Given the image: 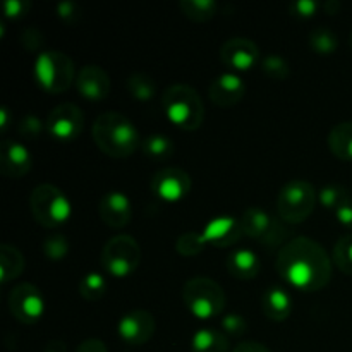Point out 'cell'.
Instances as JSON below:
<instances>
[{"instance_id": "d6986e66", "label": "cell", "mask_w": 352, "mask_h": 352, "mask_svg": "<svg viewBox=\"0 0 352 352\" xmlns=\"http://www.w3.org/2000/svg\"><path fill=\"white\" fill-rule=\"evenodd\" d=\"M261 311L272 322H284L292 311L291 294L280 285L268 287L261 296Z\"/></svg>"}, {"instance_id": "8d00e7d4", "label": "cell", "mask_w": 352, "mask_h": 352, "mask_svg": "<svg viewBox=\"0 0 352 352\" xmlns=\"http://www.w3.org/2000/svg\"><path fill=\"white\" fill-rule=\"evenodd\" d=\"M57 14L62 21L69 24H74L81 19V10H79L78 3L71 2V0H65L57 6Z\"/></svg>"}, {"instance_id": "83f0119b", "label": "cell", "mask_w": 352, "mask_h": 352, "mask_svg": "<svg viewBox=\"0 0 352 352\" xmlns=\"http://www.w3.org/2000/svg\"><path fill=\"white\" fill-rule=\"evenodd\" d=\"M309 47L320 55H332L339 47V38L330 28H316L309 33Z\"/></svg>"}, {"instance_id": "6da1fadb", "label": "cell", "mask_w": 352, "mask_h": 352, "mask_svg": "<svg viewBox=\"0 0 352 352\" xmlns=\"http://www.w3.org/2000/svg\"><path fill=\"white\" fill-rule=\"evenodd\" d=\"M278 275L299 291H320L332 280V261L325 248L299 236L285 243L275 261Z\"/></svg>"}, {"instance_id": "f546056e", "label": "cell", "mask_w": 352, "mask_h": 352, "mask_svg": "<svg viewBox=\"0 0 352 352\" xmlns=\"http://www.w3.org/2000/svg\"><path fill=\"white\" fill-rule=\"evenodd\" d=\"M261 65V71L267 78L275 79V81H284L291 76V64L285 60L282 55L277 54H270V55H265L260 62Z\"/></svg>"}, {"instance_id": "4316f807", "label": "cell", "mask_w": 352, "mask_h": 352, "mask_svg": "<svg viewBox=\"0 0 352 352\" xmlns=\"http://www.w3.org/2000/svg\"><path fill=\"white\" fill-rule=\"evenodd\" d=\"M127 89H129L131 96L140 102H148L157 93V86L151 76L144 74V72H134L127 79Z\"/></svg>"}, {"instance_id": "f6af8a7d", "label": "cell", "mask_w": 352, "mask_h": 352, "mask_svg": "<svg viewBox=\"0 0 352 352\" xmlns=\"http://www.w3.org/2000/svg\"><path fill=\"white\" fill-rule=\"evenodd\" d=\"M349 47H351V50H352V31H351V34H349Z\"/></svg>"}, {"instance_id": "ac0fdd59", "label": "cell", "mask_w": 352, "mask_h": 352, "mask_svg": "<svg viewBox=\"0 0 352 352\" xmlns=\"http://www.w3.org/2000/svg\"><path fill=\"white\" fill-rule=\"evenodd\" d=\"M201 236L206 246L210 244V246L227 248L241 239L243 229H241L239 220L234 217H217L212 222L206 223L205 229L201 230Z\"/></svg>"}, {"instance_id": "8992f818", "label": "cell", "mask_w": 352, "mask_h": 352, "mask_svg": "<svg viewBox=\"0 0 352 352\" xmlns=\"http://www.w3.org/2000/svg\"><path fill=\"white\" fill-rule=\"evenodd\" d=\"M34 76L38 85L48 93H64L78 78L72 58L57 50L41 52L38 55L34 62Z\"/></svg>"}, {"instance_id": "1f68e13d", "label": "cell", "mask_w": 352, "mask_h": 352, "mask_svg": "<svg viewBox=\"0 0 352 352\" xmlns=\"http://www.w3.org/2000/svg\"><path fill=\"white\" fill-rule=\"evenodd\" d=\"M333 263L340 272L352 277V234H346L337 241L333 248Z\"/></svg>"}, {"instance_id": "7402d4cb", "label": "cell", "mask_w": 352, "mask_h": 352, "mask_svg": "<svg viewBox=\"0 0 352 352\" xmlns=\"http://www.w3.org/2000/svg\"><path fill=\"white\" fill-rule=\"evenodd\" d=\"M329 148L337 158L352 162V120L339 122L329 134Z\"/></svg>"}, {"instance_id": "5bb4252c", "label": "cell", "mask_w": 352, "mask_h": 352, "mask_svg": "<svg viewBox=\"0 0 352 352\" xmlns=\"http://www.w3.org/2000/svg\"><path fill=\"white\" fill-rule=\"evenodd\" d=\"M33 158L26 144L21 141L3 140L0 146V172L6 177L19 179L31 170Z\"/></svg>"}, {"instance_id": "7a4b0ae2", "label": "cell", "mask_w": 352, "mask_h": 352, "mask_svg": "<svg viewBox=\"0 0 352 352\" xmlns=\"http://www.w3.org/2000/svg\"><path fill=\"white\" fill-rule=\"evenodd\" d=\"M91 136L96 146L112 158L131 157L143 141L140 131L120 112H103L95 119Z\"/></svg>"}, {"instance_id": "484cf974", "label": "cell", "mask_w": 352, "mask_h": 352, "mask_svg": "<svg viewBox=\"0 0 352 352\" xmlns=\"http://www.w3.org/2000/svg\"><path fill=\"white\" fill-rule=\"evenodd\" d=\"M179 7L186 17L196 23H206L217 14V3L213 0H181Z\"/></svg>"}, {"instance_id": "9c48e42d", "label": "cell", "mask_w": 352, "mask_h": 352, "mask_svg": "<svg viewBox=\"0 0 352 352\" xmlns=\"http://www.w3.org/2000/svg\"><path fill=\"white\" fill-rule=\"evenodd\" d=\"M7 305H9L10 315L17 322L26 323V325L38 322L45 311L43 294H41V291L36 285L28 284V282L16 285L9 292Z\"/></svg>"}, {"instance_id": "277c9868", "label": "cell", "mask_w": 352, "mask_h": 352, "mask_svg": "<svg viewBox=\"0 0 352 352\" xmlns=\"http://www.w3.org/2000/svg\"><path fill=\"white\" fill-rule=\"evenodd\" d=\"M182 301L191 315L199 320H212L222 315L226 308V292L222 285L208 277L189 278L182 287Z\"/></svg>"}, {"instance_id": "7bdbcfd3", "label": "cell", "mask_w": 352, "mask_h": 352, "mask_svg": "<svg viewBox=\"0 0 352 352\" xmlns=\"http://www.w3.org/2000/svg\"><path fill=\"white\" fill-rule=\"evenodd\" d=\"M43 352H67V346L62 340H52L45 346Z\"/></svg>"}, {"instance_id": "9a60e30c", "label": "cell", "mask_w": 352, "mask_h": 352, "mask_svg": "<svg viewBox=\"0 0 352 352\" xmlns=\"http://www.w3.org/2000/svg\"><path fill=\"white\" fill-rule=\"evenodd\" d=\"M244 95H246V86L236 72H223L217 76L208 86L210 100L222 109L237 105Z\"/></svg>"}, {"instance_id": "d4e9b609", "label": "cell", "mask_w": 352, "mask_h": 352, "mask_svg": "<svg viewBox=\"0 0 352 352\" xmlns=\"http://www.w3.org/2000/svg\"><path fill=\"white\" fill-rule=\"evenodd\" d=\"M141 150L151 160H167L174 155V141L165 134H150L141 143Z\"/></svg>"}, {"instance_id": "cb8c5ba5", "label": "cell", "mask_w": 352, "mask_h": 352, "mask_svg": "<svg viewBox=\"0 0 352 352\" xmlns=\"http://www.w3.org/2000/svg\"><path fill=\"white\" fill-rule=\"evenodd\" d=\"M24 270V256L12 244L0 246V280L2 284L19 277Z\"/></svg>"}, {"instance_id": "d590c367", "label": "cell", "mask_w": 352, "mask_h": 352, "mask_svg": "<svg viewBox=\"0 0 352 352\" xmlns=\"http://www.w3.org/2000/svg\"><path fill=\"white\" fill-rule=\"evenodd\" d=\"M43 131V122L36 116H26L19 122V134L23 140H36Z\"/></svg>"}, {"instance_id": "4dcf8cb0", "label": "cell", "mask_w": 352, "mask_h": 352, "mask_svg": "<svg viewBox=\"0 0 352 352\" xmlns=\"http://www.w3.org/2000/svg\"><path fill=\"white\" fill-rule=\"evenodd\" d=\"M41 251L52 261L64 260L69 254V239L64 234H50V236H47L43 239Z\"/></svg>"}, {"instance_id": "836d02e7", "label": "cell", "mask_w": 352, "mask_h": 352, "mask_svg": "<svg viewBox=\"0 0 352 352\" xmlns=\"http://www.w3.org/2000/svg\"><path fill=\"white\" fill-rule=\"evenodd\" d=\"M205 241H203L201 232H186L175 243V250L181 253L182 256H195V254L201 253L205 248Z\"/></svg>"}, {"instance_id": "60d3db41", "label": "cell", "mask_w": 352, "mask_h": 352, "mask_svg": "<svg viewBox=\"0 0 352 352\" xmlns=\"http://www.w3.org/2000/svg\"><path fill=\"white\" fill-rule=\"evenodd\" d=\"M76 352H109V351H107V346L103 344V340L88 339L85 340V342L79 344Z\"/></svg>"}, {"instance_id": "ee69618b", "label": "cell", "mask_w": 352, "mask_h": 352, "mask_svg": "<svg viewBox=\"0 0 352 352\" xmlns=\"http://www.w3.org/2000/svg\"><path fill=\"white\" fill-rule=\"evenodd\" d=\"M0 116H2V120H0V127H2V129H6V127H7V116H9V109H6V107H3V109L0 110Z\"/></svg>"}, {"instance_id": "74e56055", "label": "cell", "mask_w": 352, "mask_h": 352, "mask_svg": "<svg viewBox=\"0 0 352 352\" xmlns=\"http://www.w3.org/2000/svg\"><path fill=\"white\" fill-rule=\"evenodd\" d=\"M318 7L320 3L315 2V0H298V2H294L291 6V10L298 17H311L315 16Z\"/></svg>"}, {"instance_id": "e575fe53", "label": "cell", "mask_w": 352, "mask_h": 352, "mask_svg": "<svg viewBox=\"0 0 352 352\" xmlns=\"http://www.w3.org/2000/svg\"><path fill=\"white\" fill-rule=\"evenodd\" d=\"M222 329L227 336L241 337L248 330V322L244 316L237 315V313H230L222 318Z\"/></svg>"}, {"instance_id": "ba28073f", "label": "cell", "mask_w": 352, "mask_h": 352, "mask_svg": "<svg viewBox=\"0 0 352 352\" xmlns=\"http://www.w3.org/2000/svg\"><path fill=\"white\" fill-rule=\"evenodd\" d=\"M316 206V191L308 181L292 179L280 189L277 198V212L287 223H301Z\"/></svg>"}, {"instance_id": "2e32d148", "label": "cell", "mask_w": 352, "mask_h": 352, "mask_svg": "<svg viewBox=\"0 0 352 352\" xmlns=\"http://www.w3.org/2000/svg\"><path fill=\"white\" fill-rule=\"evenodd\" d=\"M76 88H78L79 95L85 96L86 100L100 102V100H105L110 95L112 82H110L105 69H102L100 65H85L78 72Z\"/></svg>"}, {"instance_id": "44dd1931", "label": "cell", "mask_w": 352, "mask_h": 352, "mask_svg": "<svg viewBox=\"0 0 352 352\" xmlns=\"http://www.w3.org/2000/svg\"><path fill=\"white\" fill-rule=\"evenodd\" d=\"M241 229H243V234H246L248 237H253V239H263L265 236L270 230L272 219L265 210L258 208V206H251L241 217Z\"/></svg>"}, {"instance_id": "ab89813d", "label": "cell", "mask_w": 352, "mask_h": 352, "mask_svg": "<svg viewBox=\"0 0 352 352\" xmlns=\"http://www.w3.org/2000/svg\"><path fill=\"white\" fill-rule=\"evenodd\" d=\"M336 217L342 226L352 227V196L336 210Z\"/></svg>"}, {"instance_id": "7c38bea8", "label": "cell", "mask_w": 352, "mask_h": 352, "mask_svg": "<svg viewBox=\"0 0 352 352\" xmlns=\"http://www.w3.org/2000/svg\"><path fill=\"white\" fill-rule=\"evenodd\" d=\"M220 60L232 71H250L261 62L256 43L248 38H230L220 47Z\"/></svg>"}, {"instance_id": "e0dca14e", "label": "cell", "mask_w": 352, "mask_h": 352, "mask_svg": "<svg viewBox=\"0 0 352 352\" xmlns=\"http://www.w3.org/2000/svg\"><path fill=\"white\" fill-rule=\"evenodd\" d=\"M98 215L105 226L112 227V229H122L131 222L133 206L124 192L109 191L100 199Z\"/></svg>"}, {"instance_id": "8fae6325", "label": "cell", "mask_w": 352, "mask_h": 352, "mask_svg": "<svg viewBox=\"0 0 352 352\" xmlns=\"http://www.w3.org/2000/svg\"><path fill=\"white\" fill-rule=\"evenodd\" d=\"M151 191L162 201H181L191 191V177L179 167H165L151 177Z\"/></svg>"}, {"instance_id": "d6a6232c", "label": "cell", "mask_w": 352, "mask_h": 352, "mask_svg": "<svg viewBox=\"0 0 352 352\" xmlns=\"http://www.w3.org/2000/svg\"><path fill=\"white\" fill-rule=\"evenodd\" d=\"M347 198H351V195L347 192L346 188L339 184H329L320 189L318 192L320 205L329 210H337Z\"/></svg>"}, {"instance_id": "b9f144b4", "label": "cell", "mask_w": 352, "mask_h": 352, "mask_svg": "<svg viewBox=\"0 0 352 352\" xmlns=\"http://www.w3.org/2000/svg\"><path fill=\"white\" fill-rule=\"evenodd\" d=\"M232 352H272L267 346L254 340H248V342H241Z\"/></svg>"}, {"instance_id": "f1b7e54d", "label": "cell", "mask_w": 352, "mask_h": 352, "mask_svg": "<svg viewBox=\"0 0 352 352\" xmlns=\"http://www.w3.org/2000/svg\"><path fill=\"white\" fill-rule=\"evenodd\" d=\"M79 292L86 301H98L107 292V280L98 272H89L79 280Z\"/></svg>"}, {"instance_id": "ffe728a7", "label": "cell", "mask_w": 352, "mask_h": 352, "mask_svg": "<svg viewBox=\"0 0 352 352\" xmlns=\"http://www.w3.org/2000/svg\"><path fill=\"white\" fill-rule=\"evenodd\" d=\"M227 270L234 278L251 280L261 270L260 260L251 250H236L227 258Z\"/></svg>"}, {"instance_id": "5b68a950", "label": "cell", "mask_w": 352, "mask_h": 352, "mask_svg": "<svg viewBox=\"0 0 352 352\" xmlns=\"http://www.w3.org/2000/svg\"><path fill=\"white\" fill-rule=\"evenodd\" d=\"M30 210L34 220L45 229H55L71 217V201L54 184H40L31 191Z\"/></svg>"}, {"instance_id": "f35d334b", "label": "cell", "mask_w": 352, "mask_h": 352, "mask_svg": "<svg viewBox=\"0 0 352 352\" xmlns=\"http://www.w3.org/2000/svg\"><path fill=\"white\" fill-rule=\"evenodd\" d=\"M30 9V2L26 0H7L6 6H3V12L6 17H21L26 10Z\"/></svg>"}, {"instance_id": "30bf717a", "label": "cell", "mask_w": 352, "mask_h": 352, "mask_svg": "<svg viewBox=\"0 0 352 352\" xmlns=\"http://www.w3.org/2000/svg\"><path fill=\"white\" fill-rule=\"evenodd\" d=\"M45 127L58 141H74L85 127V116L76 103L65 102L54 107L48 113Z\"/></svg>"}, {"instance_id": "603a6c76", "label": "cell", "mask_w": 352, "mask_h": 352, "mask_svg": "<svg viewBox=\"0 0 352 352\" xmlns=\"http://www.w3.org/2000/svg\"><path fill=\"white\" fill-rule=\"evenodd\" d=\"M192 352H229V339L215 329H199L191 339Z\"/></svg>"}, {"instance_id": "52a82bcc", "label": "cell", "mask_w": 352, "mask_h": 352, "mask_svg": "<svg viewBox=\"0 0 352 352\" xmlns=\"http://www.w3.org/2000/svg\"><path fill=\"white\" fill-rule=\"evenodd\" d=\"M141 263L140 243L129 234H119L105 243L102 250V265L107 274L116 278L133 275Z\"/></svg>"}, {"instance_id": "3957f363", "label": "cell", "mask_w": 352, "mask_h": 352, "mask_svg": "<svg viewBox=\"0 0 352 352\" xmlns=\"http://www.w3.org/2000/svg\"><path fill=\"white\" fill-rule=\"evenodd\" d=\"M165 117L182 131H196L205 120V107L199 93L192 86L170 85L162 96Z\"/></svg>"}, {"instance_id": "4fadbf2b", "label": "cell", "mask_w": 352, "mask_h": 352, "mask_svg": "<svg viewBox=\"0 0 352 352\" xmlns=\"http://www.w3.org/2000/svg\"><path fill=\"white\" fill-rule=\"evenodd\" d=\"M157 323L155 316L146 309H133L120 318L117 332L129 346H143L153 337Z\"/></svg>"}]
</instances>
